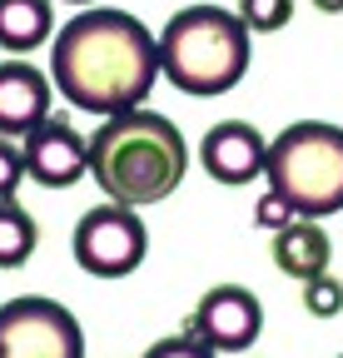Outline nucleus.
I'll use <instances>...</instances> for the list:
<instances>
[{
	"mask_svg": "<svg viewBox=\"0 0 343 358\" xmlns=\"http://www.w3.org/2000/svg\"><path fill=\"white\" fill-rule=\"evenodd\" d=\"M50 75L75 110L110 120L149 100L159 75V40L124 10H85L55 35Z\"/></svg>",
	"mask_w": 343,
	"mask_h": 358,
	"instance_id": "nucleus-1",
	"label": "nucleus"
},
{
	"mask_svg": "<svg viewBox=\"0 0 343 358\" xmlns=\"http://www.w3.org/2000/svg\"><path fill=\"white\" fill-rule=\"evenodd\" d=\"M189 169V145L154 110H124L110 115L90 134V179L115 199V204H159L180 189Z\"/></svg>",
	"mask_w": 343,
	"mask_h": 358,
	"instance_id": "nucleus-2",
	"label": "nucleus"
},
{
	"mask_svg": "<svg viewBox=\"0 0 343 358\" xmlns=\"http://www.w3.org/2000/svg\"><path fill=\"white\" fill-rule=\"evenodd\" d=\"M249 70V25L219 6H189L159 30V75L184 95L214 100Z\"/></svg>",
	"mask_w": 343,
	"mask_h": 358,
	"instance_id": "nucleus-3",
	"label": "nucleus"
},
{
	"mask_svg": "<svg viewBox=\"0 0 343 358\" xmlns=\"http://www.w3.org/2000/svg\"><path fill=\"white\" fill-rule=\"evenodd\" d=\"M269 194H279L298 219H328L343 209V129L323 120H298L264 159Z\"/></svg>",
	"mask_w": 343,
	"mask_h": 358,
	"instance_id": "nucleus-4",
	"label": "nucleus"
},
{
	"mask_svg": "<svg viewBox=\"0 0 343 358\" xmlns=\"http://www.w3.org/2000/svg\"><path fill=\"white\" fill-rule=\"evenodd\" d=\"M75 264L85 268V274L95 279H124L135 274V268L145 264V249H149V234H145V219L130 209V204H95L90 214H85L75 224Z\"/></svg>",
	"mask_w": 343,
	"mask_h": 358,
	"instance_id": "nucleus-5",
	"label": "nucleus"
},
{
	"mask_svg": "<svg viewBox=\"0 0 343 358\" xmlns=\"http://www.w3.org/2000/svg\"><path fill=\"white\" fill-rule=\"evenodd\" d=\"M0 358H85V334L65 303L25 294L0 303Z\"/></svg>",
	"mask_w": 343,
	"mask_h": 358,
	"instance_id": "nucleus-6",
	"label": "nucleus"
},
{
	"mask_svg": "<svg viewBox=\"0 0 343 358\" xmlns=\"http://www.w3.org/2000/svg\"><path fill=\"white\" fill-rule=\"evenodd\" d=\"M189 334L204 338L214 353H244V348L259 343V334H264V308H259V299H254L249 289H239V284H214L199 299V308H194Z\"/></svg>",
	"mask_w": 343,
	"mask_h": 358,
	"instance_id": "nucleus-7",
	"label": "nucleus"
},
{
	"mask_svg": "<svg viewBox=\"0 0 343 358\" xmlns=\"http://www.w3.org/2000/svg\"><path fill=\"white\" fill-rule=\"evenodd\" d=\"M25 174L45 189H65L80 174H90V134H80L70 120L50 115L25 134Z\"/></svg>",
	"mask_w": 343,
	"mask_h": 358,
	"instance_id": "nucleus-8",
	"label": "nucleus"
},
{
	"mask_svg": "<svg viewBox=\"0 0 343 358\" xmlns=\"http://www.w3.org/2000/svg\"><path fill=\"white\" fill-rule=\"evenodd\" d=\"M264 159H269V140L249 120H219L199 140V164L219 185H249L254 174H264Z\"/></svg>",
	"mask_w": 343,
	"mask_h": 358,
	"instance_id": "nucleus-9",
	"label": "nucleus"
},
{
	"mask_svg": "<svg viewBox=\"0 0 343 358\" xmlns=\"http://www.w3.org/2000/svg\"><path fill=\"white\" fill-rule=\"evenodd\" d=\"M45 120H50V80L30 60H6L0 65V134L15 140Z\"/></svg>",
	"mask_w": 343,
	"mask_h": 358,
	"instance_id": "nucleus-10",
	"label": "nucleus"
},
{
	"mask_svg": "<svg viewBox=\"0 0 343 358\" xmlns=\"http://www.w3.org/2000/svg\"><path fill=\"white\" fill-rule=\"evenodd\" d=\"M328 259H333V244H328V234L319 229L314 219H293L289 229H279L274 234V264L284 268L289 279H319V274H328Z\"/></svg>",
	"mask_w": 343,
	"mask_h": 358,
	"instance_id": "nucleus-11",
	"label": "nucleus"
},
{
	"mask_svg": "<svg viewBox=\"0 0 343 358\" xmlns=\"http://www.w3.org/2000/svg\"><path fill=\"white\" fill-rule=\"evenodd\" d=\"M50 0H0V50L25 55L50 40Z\"/></svg>",
	"mask_w": 343,
	"mask_h": 358,
	"instance_id": "nucleus-12",
	"label": "nucleus"
},
{
	"mask_svg": "<svg viewBox=\"0 0 343 358\" xmlns=\"http://www.w3.org/2000/svg\"><path fill=\"white\" fill-rule=\"evenodd\" d=\"M40 244L35 219L15 204V199H0V268H20Z\"/></svg>",
	"mask_w": 343,
	"mask_h": 358,
	"instance_id": "nucleus-13",
	"label": "nucleus"
},
{
	"mask_svg": "<svg viewBox=\"0 0 343 358\" xmlns=\"http://www.w3.org/2000/svg\"><path fill=\"white\" fill-rule=\"evenodd\" d=\"M239 20L249 30H284L293 20V0H239Z\"/></svg>",
	"mask_w": 343,
	"mask_h": 358,
	"instance_id": "nucleus-14",
	"label": "nucleus"
},
{
	"mask_svg": "<svg viewBox=\"0 0 343 358\" xmlns=\"http://www.w3.org/2000/svg\"><path fill=\"white\" fill-rule=\"evenodd\" d=\"M304 303H309V313H319V319H333V313L343 308V284H333L328 274H319V279H309Z\"/></svg>",
	"mask_w": 343,
	"mask_h": 358,
	"instance_id": "nucleus-15",
	"label": "nucleus"
},
{
	"mask_svg": "<svg viewBox=\"0 0 343 358\" xmlns=\"http://www.w3.org/2000/svg\"><path fill=\"white\" fill-rule=\"evenodd\" d=\"M20 185H25V150H15L0 134V199H15Z\"/></svg>",
	"mask_w": 343,
	"mask_h": 358,
	"instance_id": "nucleus-16",
	"label": "nucleus"
},
{
	"mask_svg": "<svg viewBox=\"0 0 343 358\" xmlns=\"http://www.w3.org/2000/svg\"><path fill=\"white\" fill-rule=\"evenodd\" d=\"M140 358H219L204 338H194V334H180V338H159L154 348H145Z\"/></svg>",
	"mask_w": 343,
	"mask_h": 358,
	"instance_id": "nucleus-17",
	"label": "nucleus"
},
{
	"mask_svg": "<svg viewBox=\"0 0 343 358\" xmlns=\"http://www.w3.org/2000/svg\"><path fill=\"white\" fill-rule=\"evenodd\" d=\"M254 219H259L264 229H274V234H279V229H289V224H293L298 214H293V209H289L279 194H264L259 204H254Z\"/></svg>",
	"mask_w": 343,
	"mask_h": 358,
	"instance_id": "nucleus-18",
	"label": "nucleus"
},
{
	"mask_svg": "<svg viewBox=\"0 0 343 358\" xmlns=\"http://www.w3.org/2000/svg\"><path fill=\"white\" fill-rule=\"evenodd\" d=\"M314 6H319V10H328V15H338V10H343V0H314Z\"/></svg>",
	"mask_w": 343,
	"mask_h": 358,
	"instance_id": "nucleus-19",
	"label": "nucleus"
},
{
	"mask_svg": "<svg viewBox=\"0 0 343 358\" xmlns=\"http://www.w3.org/2000/svg\"><path fill=\"white\" fill-rule=\"evenodd\" d=\"M70 6H90V0H70Z\"/></svg>",
	"mask_w": 343,
	"mask_h": 358,
	"instance_id": "nucleus-20",
	"label": "nucleus"
},
{
	"mask_svg": "<svg viewBox=\"0 0 343 358\" xmlns=\"http://www.w3.org/2000/svg\"><path fill=\"white\" fill-rule=\"evenodd\" d=\"M338 358H343V353H338Z\"/></svg>",
	"mask_w": 343,
	"mask_h": 358,
	"instance_id": "nucleus-21",
	"label": "nucleus"
}]
</instances>
